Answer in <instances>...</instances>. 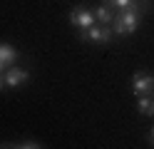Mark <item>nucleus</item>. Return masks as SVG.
<instances>
[{
    "instance_id": "nucleus-1",
    "label": "nucleus",
    "mask_w": 154,
    "mask_h": 149,
    "mask_svg": "<svg viewBox=\"0 0 154 149\" xmlns=\"http://www.w3.org/2000/svg\"><path fill=\"white\" fill-rule=\"evenodd\" d=\"M142 15H144V10H119V13H114V20L109 23L112 27V33L114 35H132V33H137L139 25H142Z\"/></svg>"
},
{
    "instance_id": "nucleus-2",
    "label": "nucleus",
    "mask_w": 154,
    "mask_h": 149,
    "mask_svg": "<svg viewBox=\"0 0 154 149\" xmlns=\"http://www.w3.org/2000/svg\"><path fill=\"white\" fill-rule=\"evenodd\" d=\"M112 27L109 25H97L94 23L90 30H85V33H80V40L82 42H97V45H107L112 40Z\"/></svg>"
},
{
    "instance_id": "nucleus-3",
    "label": "nucleus",
    "mask_w": 154,
    "mask_h": 149,
    "mask_svg": "<svg viewBox=\"0 0 154 149\" xmlns=\"http://www.w3.org/2000/svg\"><path fill=\"white\" fill-rule=\"evenodd\" d=\"M70 23L80 30V33H85V30H90L97 20H94V10H90V8H72L70 10Z\"/></svg>"
},
{
    "instance_id": "nucleus-4",
    "label": "nucleus",
    "mask_w": 154,
    "mask_h": 149,
    "mask_svg": "<svg viewBox=\"0 0 154 149\" xmlns=\"http://www.w3.org/2000/svg\"><path fill=\"white\" fill-rule=\"evenodd\" d=\"M3 79H5V87H8V89H20V87L27 85V79H30V72H27L25 67L13 65V67H8V70H5Z\"/></svg>"
},
{
    "instance_id": "nucleus-5",
    "label": "nucleus",
    "mask_w": 154,
    "mask_h": 149,
    "mask_svg": "<svg viewBox=\"0 0 154 149\" xmlns=\"http://www.w3.org/2000/svg\"><path fill=\"white\" fill-rule=\"evenodd\" d=\"M152 89H154V75H149V72L132 75V92L134 95H152Z\"/></svg>"
},
{
    "instance_id": "nucleus-6",
    "label": "nucleus",
    "mask_w": 154,
    "mask_h": 149,
    "mask_svg": "<svg viewBox=\"0 0 154 149\" xmlns=\"http://www.w3.org/2000/svg\"><path fill=\"white\" fill-rule=\"evenodd\" d=\"M104 5H109L114 13H119V10H144L147 13L149 10V0H102Z\"/></svg>"
},
{
    "instance_id": "nucleus-7",
    "label": "nucleus",
    "mask_w": 154,
    "mask_h": 149,
    "mask_svg": "<svg viewBox=\"0 0 154 149\" xmlns=\"http://www.w3.org/2000/svg\"><path fill=\"white\" fill-rule=\"evenodd\" d=\"M17 57H20V52L10 42H0V72H5L8 67H13L17 62Z\"/></svg>"
},
{
    "instance_id": "nucleus-8",
    "label": "nucleus",
    "mask_w": 154,
    "mask_h": 149,
    "mask_svg": "<svg viewBox=\"0 0 154 149\" xmlns=\"http://www.w3.org/2000/svg\"><path fill=\"white\" fill-rule=\"evenodd\" d=\"M137 112L144 117H154V95H137Z\"/></svg>"
},
{
    "instance_id": "nucleus-9",
    "label": "nucleus",
    "mask_w": 154,
    "mask_h": 149,
    "mask_svg": "<svg viewBox=\"0 0 154 149\" xmlns=\"http://www.w3.org/2000/svg\"><path fill=\"white\" fill-rule=\"evenodd\" d=\"M94 20H97L100 25H109L112 20H114V10H112L109 5H104V3H102L97 10H94Z\"/></svg>"
},
{
    "instance_id": "nucleus-10",
    "label": "nucleus",
    "mask_w": 154,
    "mask_h": 149,
    "mask_svg": "<svg viewBox=\"0 0 154 149\" xmlns=\"http://www.w3.org/2000/svg\"><path fill=\"white\" fill-rule=\"evenodd\" d=\"M149 147L154 149V127H152V132H149Z\"/></svg>"
},
{
    "instance_id": "nucleus-11",
    "label": "nucleus",
    "mask_w": 154,
    "mask_h": 149,
    "mask_svg": "<svg viewBox=\"0 0 154 149\" xmlns=\"http://www.w3.org/2000/svg\"><path fill=\"white\" fill-rule=\"evenodd\" d=\"M5 89V79H3V75H0V92Z\"/></svg>"
},
{
    "instance_id": "nucleus-12",
    "label": "nucleus",
    "mask_w": 154,
    "mask_h": 149,
    "mask_svg": "<svg viewBox=\"0 0 154 149\" xmlns=\"http://www.w3.org/2000/svg\"><path fill=\"white\" fill-rule=\"evenodd\" d=\"M152 95H154V89H152Z\"/></svg>"
}]
</instances>
